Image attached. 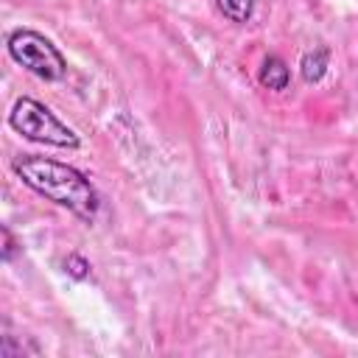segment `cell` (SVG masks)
<instances>
[{
  "mask_svg": "<svg viewBox=\"0 0 358 358\" xmlns=\"http://www.w3.org/2000/svg\"><path fill=\"white\" fill-rule=\"evenodd\" d=\"M11 171L22 179V185H28L34 193L45 196L48 201L70 210L76 218L92 224L98 210H101V196L95 190V185L76 171L73 165L48 159V157H36V154H22L11 159Z\"/></svg>",
  "mask_w": 358,
  "mask_h": 358,
  "instance_id": "1",
  "label": "cell"
},
{
  "mask_svg": "<svg viewBox=\"0 0 358 358\" xmlns=\"http://www.w3.org/2000/svg\"><path fill=\"white\" fill-rule=\"evenodd\" d=\"M8 126L34 143H45V145H56V148H78L81 145L78 134L70 126H64L45 103H39L34 98L14 101V106L8 112Z\"/></svg>",
  "mask_w": 358,
  "mask_h": 358,
  "instance_id": "2",
  "label": "cell"
},
{
  "mask_svg": "<svg viewBox=\"0 0 358 358\" xmlns=\"http://www.w3.org/2000/svg\"><path fill=\"white\" fill-rule=\"evenodd\" d=\"M6 50L17 64H22L28 73H34L42 81H59L67 73V62L62 50L34 28L11 31L6 36Z\"/></svg>",
  "mask_w": 358,
  "mask_h": 358,
  "instance_id": "3",
  "label": "cell"
},
{
  "mask_svg": "<svg viewBox=\"0 0 358 358\" xmlns=\"http://www.w3.org/2000/svg\"><path fill=\"white\" fill-rule=\"evenodd\" d=\"M327 64H330V48H327V45H316L313 50H308V53L302 56V64H299L302 78H305L308 84L322 81V76L327 73Z\"/></svg>",
  "mask_w": 358,
  "mask_h": 358,
  "instance_id": "4",
  "label": "cell"
},
{
  "mask_svg": "<svg viewBox=\"0 0 358 358\" xmlns=\"http://www.w3.org/2000/svg\"><path fill=\"white\" fill-rule=\"evenodd\" d=\"M288 81H291L288 64L280 56H266L263 59V67H260V84L268 87V90H274V92H280V90L288 87Z\"/></svg>",
  "mask_w": 358,
  "mask_h": 358,
  "instance_id": "5",
  "label": "cell"
},
{
  "mask_svg": "<svg viewBox=\"0 0 358 358\" xmlns=\"http://www.w3.org/2000/svg\"><path fill=\"white\" fill-rule=\"evenodd\" d=\"M215 8L232 22H249L255 14V0H215Z\"/></svg>",
  "mask_w": 358,
  "mask_h": 358,
  "instance_id": "6",
  "label": "cell"
},
{
  "mask_svg": "<svg viewBox=\"0 0 358 358\" xmlns=\"http://www.w3.org/2000/svg\"><path fill=\"white\" fill-rule=\"evenodd\" d=\"M62 266H64V271H67L73 280H87V277H90V263H87L81 255H67Z\"/></svg>",
  "mask_w": 358,
  "mask_h": 358,
  "instance_id": "7",
  "label": "cell"
},
{
  "mask_svg": "<svg viewBox=\"0 0 358 358\" xmlns=\"http://www.w3.org/2000/svg\"><path fill=\"white\" fill-rule=\"evenodd\" d=\"M0 232H3V260H6V263H11V260H14V255H17L22 246L14 241V235H11V229H8V227H3Z\"/></svg>",
  "mask_w": 358,
  "mask_h": 358,
  "instance_id": "8",
  "label": "cell"
}]
</instances>
